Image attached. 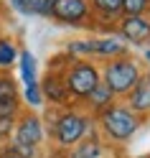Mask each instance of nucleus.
Masks as SVG:
<instances>
[{
	"label": "nucleus",
	"instance_id": "nucleus-1",
	"mask_svg": "<svg viewBox=\"0 0 150 158\" xmlns=\"http://www.w3.org/2000/svg\"><path fill=\"white\" fill-rule=\"evenodd\" d=\"M92 117L82 110H61L54 123H51V140L59 151H69V148H74L82 138H87L92 133Z\"/></svg>",
	"mask_w": 150,
	"mask_h": 158
},
{
	"label": "nucleus",
	"instance_id": "nucleus-2",
	"mask_svg": "<svg viewBox=\"0 0 150 158\" xmlns=\"http://www.w3.org/2000/svg\"><path fill=\"white\" fill-rule=\"evenodd\" d=\"M43 140H46V127L36 112H26V115L15 117V127H13V135H10L8 145H13L23 158H36Z\"/></svg>",
	"mask_w": 150,
	"mask_h": 158
},
{
	"label": "nucleus",
	"instance_id": "nucleus-3",
	"mask_svg": "<svg viewBox=\"0 0 150 158\" xmlns=\"http://www.w3.org/2000/svg\"><path fill=\"white\" fill-rule=\"evenodd\" d=\"M99 127H102L104 138H109L112 143H127L137 133L140 117L127 105H109L107 110L99 112Z\"/></svg>",
	"mask_w": 150,
	"mask_h": 158
},
{
	"label": "nucleus",
	"instance_id": "nucleus-4",
	"mask_svg": "<svg viewBox=\"0 0 150 158\" xmlns=\"http://www.w3.org/2000/svg\"><path fill=\"white\" fill-rule=\"evenodd\" d=\"M140 66L132 59H112L107 61L104 72H102V82L112 89L115 94H127L140 79Z\"/></svg>",
	"mask_w": 150,
	"mask_h": 158
},
{
	"label": "nucleus",
	"instance_id": "nucleus-5",
	"mask_svg": "<svg viewBox=\"0 0 150 158\" xmlns=\"http://www.w3.org/2000/svg\"><path fill=\"white\" fill-rule=\"evenodd\" d=\"M64 82H66V89L71 94V100H84L102 82V74H99V69L92 61H74L64 72Z\"/></svg>",
	"mask_w": 150,
	"mask_h": 158
},
{
	"label": "nucleus",
	"instance_id": "nucleus-6",
	"mask_svg": "<svg viewBox=\"0 0 150 158\" xmlns=\"http://www.w3.org/2000/svg\"><path fill=\"white\" fill-rule=\"evenodd\" d=\"M51 18L69 26H79L89 18V3L87 0H54Z\"/></svg>",
	"mask_w": 150,
	"mask_h": 158
},
{
	"label": "nucleus",
	"instance_id": "nucleus-7",
	"mask_svg": "<svg viewBox=\"0 0 150 158\" xmlns=\"http://www.w3.org/2000/svg\"><path fill=\"white\" fill-rule=\"evenodd\" d=\"M41 84V92H43V100H48L51 105H59V107H66L71 102V94L66 89V82H64V74H56V72H48L43 77Z\"/></svg>",
	"mask_w": 150,
	"mask_h": 158
},
{
	"label": "nucleus",
	"instance_id": "nucleus-8",
	"mask_svg": "<svg viewBox=\"0 0 150 158\" xmlns=\"http://www.w3.org/2000/svg\"><path fill=\"white\" fill-rule=\"evenodd\" d=\"M120 33L125 36V41H130L132 46L148 44L150 41V21L143 15H125L122 26H120Z\"/></svg>",
	"mask_w": 150,
	"mask_h": 158
},
{
	"label": "nucleus",
	"instance_id": "nucleus-9",
	"mask_svg": "<svg viewBox=\"0 0 150 158\" xmlns=\"http://www.w3.org/2000/svg\"><path fill=\"white\" fill-rule=\"evenodd\" d=\"M127 107L132 112H150V74H140L137 84L127 92Z\"/></svg>",
	"mask_w": 150,
	"mask_h": 158
},
{
	"label": "nucleus",
	"instance_id": "nucleus-10",
	"mask_svg": "<svg viewBox=\"0 0 150 158\" xmlns=\"http://www.w3.org/2000/svg\"><path fill=\"white\" fill-rule=\"evenodd\" d=\"M115 97H117V94H115L112 89H109V87H107L104 82H99V84L94 87V89L84 97V102H87V107H89L92 112H97V115H99L102 110H107L109 105H115Z\"/></svg>",
	"mask_w": 150,
	"mask_h": 158
},
{
	"label": "nucleus",
	"instance_id": "nucleus-11",
	"mask_svg": "<svg viewBox=\"0 0 150 158\" xmlns=\"http://www.w3.org/2000/svg\"><path fill=\"white\" fill-rule=\"evenodd\" d=\"M66 158H102V140H99L94 133H89L74 148H69Z\"/></svg>",
	"mask_w": 150,
	"mask_h": 158
},
{
	"label": "nucleus",
	"instance_id": "nucleus-12",
	"mask_svg": "<svg viewBox=\"0 0 150 158\" xmlns=\"http://www.w3.org/2000/svg\"><path fill=\"white\" fill-rule=\"evenodd\" d=\"M18 69H21V82H23V87L38 82V64H36V56L28 51V48L18 51Z\"/></svg>",
	"mask_w": 150,
	"mask_h": 158
},
{
	"label": "nucleus",
	"instance_id": "nucleus-13",
	"mask_svg": "<svg viewBox=\"0 0 150 158\" xmlns=\"http://www.w3.org/2000/svg\"><path fill=\"white\" fill-rule=\"evenodd\" d=\"M92 54L99 56H122L125 46L117 41V38H94L92 41Z\"/></svg>",
	"mask_w": 150,
	"mask_h": 158
},
{
	"label": "nucleus",
	"instance_id": "nucleus-14",
	"mask_svg": "<svg viewBox=\"0 0 150 158\" xmlns=\"http://www.w3.org/2000/svg\"><path fill=\"white\" fill-rule=\"evenodd\" d=\"M92 8L107 21H115L122 15V0H92Z\"/></svg>",
	"mask_w": 150,
	"mask_h": 158
},
{
	"label": "nucleus",
	"instance_id": "nucleus-15",
	"mask_svg": "<svg viewBox=\"0 0 150 158\" xmlns=\"http://www.w3.org/2000/svg\"><path fill=\"white\" fill-rule=\"evenodd\" d=\"M18 61V46L10 38H0V69H10Z\"/></svg>",
	"mask_w": 150,
	"mask_h": 158
},
{
	"label": "nucleus",
	"instance_id": "nucleus-16",
	"mask_svg": "<svg viewBox=\"0 0 150 158\" xmlns=\"http://www.w3.org/2000/svg\"><path fill=\"white\" fill-rule=\"evenodd\" d=\"M23 102L28 107H41L46 100H43V92H41V84H26L23 87Z\"/></svg>",
	"mask_w": 150,
	"mask_h": 158
},
{
	"label": "nucleus",
	"instance_id": "nucleus-17",
	"mask_svg": "<svg viewBox=\"0 0 150 158\" xmlns=\"http://www.w3.org/2000/svg\"><path fill=\"white\" fill-rule=\"evenodd\" d=\"M21 112V94L0 97V117H18Z\"/></svg>",
	"mask_w": 150,
	"mask_h": 158
},
{
	"label": "nucleus",
	"instance_id": "nucleus-18",
	"mask_svg": "<svg viewBox=\"0 0 150 158\" xmlns=\"http://www.w3.org/2000/svg\"><path fill=\"white\" fill-rule=\"evenodd\" d=\"M10 3V8L15 13H21V15H38V8H41V0H8Z\"/></svg>",
	"mask_w": 150,
	"mask_h": 158
},
{
	"label": "nucleus",
	"instance_id": "nucleus-19",
	"mask_svg": "<svg viewBox=\"0 0 150 158\" xmlns=\"http://www.w3.org/2000/svg\"><path fill=\"white\" fill-rule=\"evenodd\" d=\"M150 0H122V13L125 15H143Z\"/></svg>",
	"mask_w": 150,
	"mask_h": 158
},
{
	"label": "nucleus",
	"instance_id": "nucleus-20",
	"mask_svg": "<svg viewBox=\"0 0 150 158\" xmlns=\"http://www.w3.org/2000/svg\"><path fill=\"white\" fill-rule=\"evenodd\" d=\"M13 127H15V117H0V145L10 143Z\"/></svg>",
	"mask_w": 150,
	"mask_h": 158
},
{
	"label": "nucleus",
	"instance_id": "nucleus-21",
	"mask_svg": "<svg viewBox=\"0 0 150 158\" xmlns=\"http://www.w3.org/2000/svg\"><path fill=\"white\" fill-rule=\"evenodd\" d=\"M18 94V84L13 82V77L0 74V97H13Z\"/></svg>",
	"mask_w": 150,
	"mask_h": 158
},
{
	"label": "nucleus",
	"instance_id": "nucleus-22",
	"mask_svg": "<svg viewBox=\"0 0 150 158\" xmlns=\"http://www.w3.org/2000/svg\"><path fill=\"white\" fill-rule=\"evenodd\" d=\"M0 158H23L13 145H0Z\"/></svg>",
	"mask_w": 150,
	"mask_h": 158
},
{
	"label": "nucleus",
	"instance_id": "nucleus-23",
	"mask_svg": "<svg viewBox=\"0 0 150 158\" xmlns=\"http://www.w3.org/2000/svg\"><path fill=\"white\" fill-rule=\"evenodd\" d=\"M145 61L150 64V48H148V51H145Z\"/></svg>",
	"mask_w": 150,
	"mask_h": 158
},
{
	"label": "nucleus",
	"instance_id": "nucleus-24",
	"mask_svg": "<svg viewBox=\"0 0 150 158\" xmlns=\"http://www.w3.org/2000/svg\"><path fill=\"white\" fill-rule=\"evenodd\" d=\"M145 158H150V156H145Z\"/></svg>",
	"mask_w": 150,
	"mask_h": 158
}]
</instances>
